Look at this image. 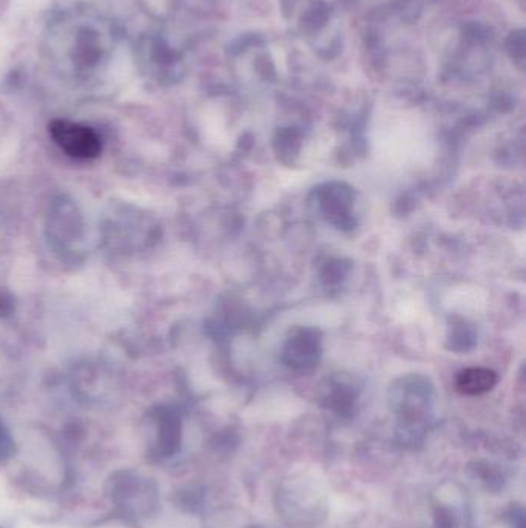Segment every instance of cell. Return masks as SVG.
I'll return each instance as SVG.
<instances>
[{
	"mask_svg": "<svg viewBox=\"0 0 526 528\" xmlns=\"http://www.w3.org/2000/svg\"><path fill=\"white\" fill-rule=\"evenodd\" d=\"M50 133L54 143L76 160H92L101 153V139L90 127L56 119L50 124Z\"/></svg>",
	"mask_w": 526,
	"mask_h": 528,
	"instance_id": "6da1fadb",
	"label": "cell"
},
{
	"mask_svg": "<svg viewBox=\"0 0 526 528\" xmlns=\"http://www.w3.org/2000/svg\"><path fill=\"white\" fill-rule=\"evenodd\" d=\"M432 521L434 528H471L468 504L457 493L439 495L432 507Z\"/></svg>",
	"mask_w": 526,
	"mask_h": 528,
	"instance_id": "7a4b0ae2",
	"label": "cell"
},
{
	"mask_svg": "<svg viewBox=\"0 0 526 528\" xmlns=\"http://www.w3.org/2000/svg\"><path fill=\"white\" fill-rule=\"evenodd\" d=\"M497 383V374L491 369L468 368L457 376L456 388L465 396H480L493 390Z\"/></svg>",
	"mask_w": 526,
	"mask_h": 528,
	"instance_id": "3957f363",
	"label": "cell"
},
{
	"mask_svg": "<svg viewBox=\"0 0 526 528\" xmlns=\"http://www.w3.org/2000/svg\"><path fill=\"white\" fill-rule=\"evenodd\" d=\"M525 47V33L523 31H514L506 41V48L510 51L511 58L516 59L517 62H523L525 59Z\"/></svg>",
	"mask_w": 526,
	"mask_h": 528,
	"instance_id": "277c9868",
	"label": "cell"
}]
</instances>
